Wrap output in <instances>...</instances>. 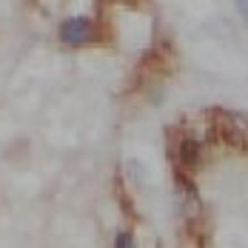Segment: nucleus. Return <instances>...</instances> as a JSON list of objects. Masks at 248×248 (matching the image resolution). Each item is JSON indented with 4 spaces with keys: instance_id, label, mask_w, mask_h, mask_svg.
<instances>
[{
    "instance_id": "obj_2",
    "label": "nucleus",
    "mask_w": 248,
    "mask_h": 248,
    "mask_svg": "<svg viewBox=\"0 0 248 248\" xmlns=\"http://www.w3.org/2000/svg\"><path fill=\"white\" fill-rule=\"evenodd\" d=\"M97 37V23L92 17H66L60 23V40L63 43H72V46H83V43H92Z\"/></svg>"
},
{
    "instance_id": "obj_3",
    "label": "nucleus",
    "mask_w": 248,
    "mask_h": 248,
    "mask_svg": "<svg viewBox=\"0 0 248 248\" xmlns=\"http://www.w3.org/2000/svg\"><path fill=\"white\" fill-rule=\"evenodd\" d=\"M197 154H200V143L197 140L186 137V140L180 143V160H183L186 166H194V163H197Z\"/></svg>"
},
{
    "instance_id": "obj_1",
    "label": "nucleus",
    "mask_w": 248,
    "mask_h": 248,
    "mask_svg": "<svg viewBox=\"0 0 248 248\" xmlns=\"http://www.w3.org/2000/svg\"><path fill=\"white\" fill-rule=\"evenodd\" d=\"M217 125H220V137L225 143H231L234 149L248 151V114L217 111Z\"/></svg>"
},
{
    "instance_id": "obj_4",
    "label": "nucleus",
    "mask_w": 248,
    "mask_h": 248,
    "mask_svg": "<svg viewBox=\"0 0 248 248\" xmlns=\"http://www.w3.org/2000/svg\"><path fill=\"white\" fill-rule=\"evenodd\" d=\"M114 248H137V243H134V237H131L128 231H120V234L114 237Z\"/></svg>"
}]
</instances>
